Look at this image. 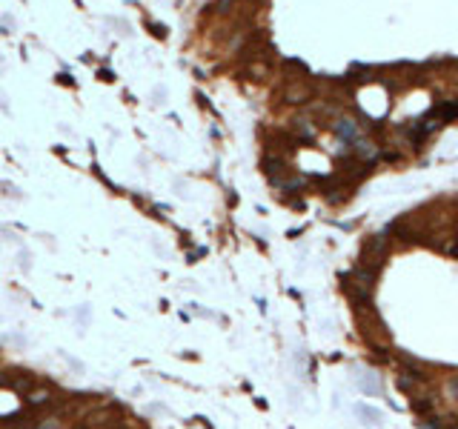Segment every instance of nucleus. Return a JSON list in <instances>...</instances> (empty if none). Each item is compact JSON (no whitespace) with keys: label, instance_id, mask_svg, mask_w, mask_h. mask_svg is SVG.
I'll use <instances>...</instances> for the list:
<instances>
[{"label":"nucleus","instance_id":"1","mask_svg":"<svg viewBox=\"0 0 458 429\" xmlns=\"http://www.w3.org/2000/svg\"><path fill=\"white\" fill-rule=\"evenodd\" d=\"M0 383L9 386V390H15V392H20V395H26L32 386L37 383V378L29 375V372H20V369H17V372H6L3 378H0Z\"/></svg>","mask_w":458,"mask_h":429},{"label":"nucleus","instance_id":"2","mask_svg":"<svg viewBox=\"0 0 458 429\" xmlns=\"http://www.w3.org/2000/svg\"><path fill=\"white\" fill-rule=\"evenodd\" d=\"M309 98V89H306V86H289V89H286V100L289 103H304Z\"/></svg>","mask_w":458,"mask_h":429},{"label":"nucleus","instance_id":"3","mask_svg":"<svg viewBox=\"0 0 458 429\" xmlns=\"http://www.w3.org/2000/svg\"><path fill=\"white\" fill-rule=\"evenodd\" d=\"M232 3H235V0H218L215 9H218V12H229V6H232Z\"/></svg>","mask_w":458,"mask_h":429},{"label":"nucleus","instance_id":"4","mask_svg":"<svg viewBox=\"0 0 458 429\" xmlns=\"http://www.w3.org/2000/svg\"><path fill=\"white\" fill-rule=\"evenodd\" d=\"M115 429H123V426H115Z\"/></svg>","mask_w":458,"mask_h":429},{"label":"nucleus","instance_id":"5","mask_svg":"<svg viewBox=\"0 0 458 429\" xmlns=\"http://www.w3.org/2000/svg\"><path fill=\"white\" fill-rule=\"evenodd\" d=\"M77 429H83V426H77Z\"/></svg>","mask_w":458,"mask_h":429}]
</instances>
